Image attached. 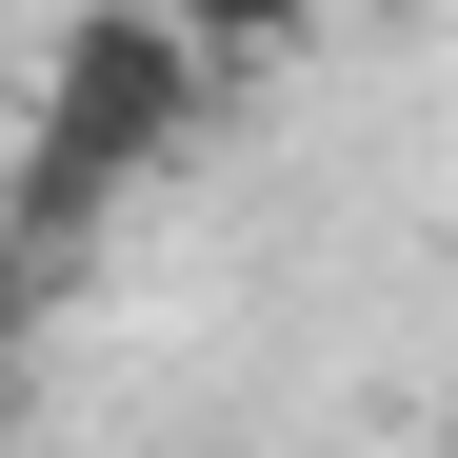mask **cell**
<instances>
[{"label": "cell", "instance_id": "6da1fadb", "mask_svg": "<svg viewBox=\"0 0 458 458\" xmlns=\"http://www.w3.org/2000/svg\"><path fill=\"white\" fill-rule=\"evenodd\" d=\"M219 100V60L160 21V0H60V40H40V120H21V160H0V240H81V219L120 180H160L180 140Z\"/></svg>", "mask_w": 458, "mask_h": 458}, {"label": "cell", "instance_id": "7a4b0ae2", "mask_svg": "<svg viewBox=\"0 0 458 458\" xmlns=\"http://www.w3.org/2000/svg\"><path fill=\"white\" fill-rule=\"evenodd\" d=\"M160 21H180V40H199V60H279V40H299V21H319V0H160Z\"/></svg>", "mask_w": 458, "mask_h": 458}, {"label": "cell", "instance_id": "3957f363", "mask_svg": "<svg viewBox=\"0 0 458 458\" xmlns=\"http://www.w3.org/2000/svg\"><path fill=\"white\" fill-rule=\"evenodd\" d=\"M40 279H60L40 240H0V359H21V339H40Z\"/></svg>", "mask_w": 458, "mask_h": 458}]
</instances>
